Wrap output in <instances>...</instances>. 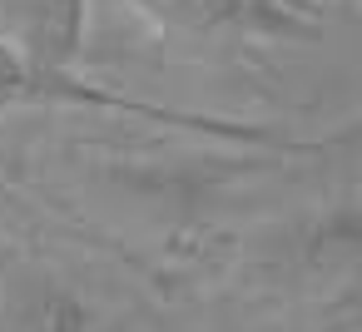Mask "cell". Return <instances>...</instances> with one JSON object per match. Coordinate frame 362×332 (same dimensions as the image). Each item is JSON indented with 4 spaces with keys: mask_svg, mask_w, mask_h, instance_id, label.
<instances>
[{
    "mask_svg": "<svg viewBox=\"0 0 362 332\" xmlns=\"http://www.w3.org/2000/svg\"><path fill=\"white\" fill-rule=\"evenodd\" d=\"M40 105H75V109H115V114H139V119H159V124H179V129H204L218 139H278L273 129L258 124H223L209 114H184V109H164V105H144L129 95H110L100 85H85L80 75H50L40 65H30L21 50H11L0 40V109H40Z\"/></svg>",
    "mask_w": 362,
    "mask_h": 332,
    "instance_id": "obj_1",
    "label": "cell"
},
{
    "mask_svg": "<svg viewBox=\"0 0 362 332\" xmlns=\"http://www.w3.org/2000/svg\"><path fill=\"white\" fill-rule=\"evenodd\" d=\"M0 332H90V302L11 238H0Z\"/></svg>",
    "mask_w": 362,
    "mask_h": 332,
    "instance_id": "obj_2",
    "label": "cell"
},
{
    "mask_svg": "<svg viewBox=\"0 0 362 332\" xmlns=\"http://www.w3.org/2000/svg\"><path fill=\"white\" fill-rule=\"evenodd\" d=\"M90 0H0V40L50 75H75Z\"/></svg>",
    "mask_w": 362,
    "mask_h": 332,
    "instance_id": "obj_3",
    "label": "cell"
},
{
    "mask_svg": "<svg viewBox=\"0 0 362 332\" xmlns=\"http://www.w3.org/2000/svg\"><path fill=\"white\" fill-rule=\"evenodd\" d=\"M199 20L238 25V30H298V20L278 0H184Z\"/></svg>",
    "mask_w": 362,
    "mask_h": 332,
    "instance_id": "obj_4",
    "label": "cell"
}]
</instances>
